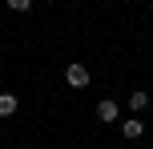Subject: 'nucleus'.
<instances>
[{"label":"nucleus","instance_id":"nucleus-5","mask_svg":"<svg viewBox=\"0 0 153 149\" xmlns=\"http://www.w3.org/2000/svg\"><path fill=\"white\" fill-rule=\"evenodd\" d=\"M145 105H149L145 93H133V97H129V109H145Z\"/></svg>","mask_w":153,"mask_h":149},{"label":"nucleus","instance_id":"nucleus-3","mask_svg":"<svg viewBox=\"0 0 153 149\" xmlns=\"http://www.w3.org/2000/svg\"><path fill=\"white\" fill-rule=\"evenodd\" d=\"M121 133H125V141H137V137L145 133V125H141L137 117H129V121H121Z\"/></svg>","mask_w":153,"mask_h":149},{"label":"nucleus","instance_id":"nucleus-2","mask_svg":"<svg viewBox=\"0 0 153 149\" xmlns=\"http://www.w3.org/2000/svg\"><path fill=\"white\" fill-rule=\"evenodd\" d=\"M117 113H121V109H117V101H109V97L97 105V117L105 121V125H113V121H117Z\"/></svg>","mask_w":153,"mask_h":149},{"label":"nucleus","instance_id":"nucleus-4","mask_svg":"<svg viewBox=\"0 0 153 149\" xmlns=\"http://www.w3.org/2000/svg\"><path fill=\"white\" fill-rule=\"evenodd\" d=\"M16 113V97L12 93H0V117H12Z\"/></svg>","mask_w":153,"mask_h":149},{"label":"nucleus","instance_id":"nucleus-7","mask_svg":"<svg viewBox=\"0 0 153 149\" xmlns=\"http://www.w3.org/2000/svg\"><path fill=\"white\" fill-rule=\"evenodd\" d=\"M113 149H121V145H113Z\"/></svg>","mask_w":153,"mask_h":149},{"label":"nucleus","instance_id":"nucleus-1","mask_svg":"<svg viewBox=\"0 0 153 149\" xmlns=\"http://www.w3.org/2000/svg\"><path fill=\"white\" fill-rule=\"evenodd\" d=\"M65 81H69V89H85L89 85V69H85V64H69V69H65Z\"/></svg>","mask_w":153,"mask_h":149},{"label":"nucleus","instance_id":"nucleus-6","mask_svg":"<svg viewBox=\"0 0 153 149\" xmlns=\"http://www.w3.org/2000/svg\"><path fill=\"white\" fill-rule=\"evenodd\" d=\"M8 8H12V12H28L32 0H8Z\"/></svg>","mask_w":153,"mask_h":149}]
</instances>
